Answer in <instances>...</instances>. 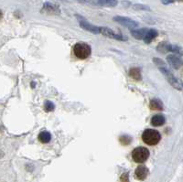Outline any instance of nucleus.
Here are the masks:
<instances>
[{"mask_svg":"<svg viewBox=\"0 0 183 182\" xmlns=\"http://www.w3.org/2000/svg\"><path fill=\"white\" fill-rule=\"evenodd\" d=\"M159 71L162 72L163 74L166 76L168 81L170 83V85L173 88H175L176 90H179V91H183V82L179 78L174 76V74L171 72V71L167 66L159 67Z\"/></svg>","mask_w":183,"mask_h":182,"instance_id":"f257e3e1","label":"nucleus"},{"mask_svg":"<svg viewBox=\"0 0 183 182\" xmlns=\"http://www.w3.org/2000/svg\"><path fill=\"white\" fill-rule=\"evenodd\" d=\"M143 141L149 145H157L161 139V136L159 131L155 129H146L142 134Z\"/></svg>","mask_w":183,"mask_h":182,"instance_id":"f03ea898","label":"nucleus"},{"mask_svg":"<svg viewBox=\"0 0 183 182\" xmlns=\"http://www.w3.org/2000/svg\"><path fill=\"white\" fill-rule=\"evenodd\" d=\"M73 52L77 58L81 60H85L88 57H90L92 53V49L86 43H77L73 47Z\"/></svg>","mask_w":183,"mask_h":182,"instance_id":"7ed1b4c3","label":"nucleus"},{"mask_svg":"<svg viewBox=\"0 0 183 182\" xmlns=\"http://www.w3.org/2000/svg\"><path fill=\"white\" fill-rule=\"evenodd\" d=\"M149 157V151L144 146H138L135 148L132 152V158L137 163H143Z\"/></svg>","mask_w":183,"mask_h":182,"instance_id":"20e7f679","label":"nucleus"},{"mask_svg":"<svg viewBox=\"0 0 183 182\" xmlns=\"http://www.w3.org/2000/svg\"><path fill=\"white\" fill-rule=\"evenodd\" d=\"M100 34H102L103 36L109 38V39H114L116 41H127V38L123 36L122 34L120 33H116L114 30H112L109 28L106 27H100Z\"/></svg>","mask_w":183,"mask_h":182,"instance_id":"39448f33","label":"nucleus"},{"mask_svg":"<svg viewBox=\"0 0 183 182\" xmlns=\"http://www.w3.org/2000/svg\"><path fill=\"white\" fill-rule=\"evenodd\" d=\"M76 17L79 20V24H80L81 28H83L89 32H92L94 34H100V27H96V26H94V25L88 23L83 18H81L80 16H76Z\"/></svg>","mask_w":183,"mask_h":182,"instance_id":"423d86ee","label":"nucleus"},{"mask_svg":"<svg viewBox=\"0 0 183 182\" xmlns=\"http://www.w3.org/2000/svg\"><path fill=\"white\" fill-rule=\"evenodd\" d=\"M168 63L175 70H179L183 66L182 59L177 54H170L167 56Z\"/></svg>","mask_w":183,"mask_h":182,"instance_id":"0eeeda50","label":"nucleus"},{"mask_svg":"<svg viewBox=\"0 0 183 182\" xmlns=\"http://www.w3.org/2000/svg\"><path fill=\"white\" fill-rule=\"evenodd\" d=\"M42 12L50 14V15H61V9L57 5L51 4L50 2H46L43 4Z\"/></svg>","mask_w":183,"mask_h":182,"instance_id":"6e6552de","label":"nucleus"},{"mask_svg":"<svg viewBox=\"0 0 183 182\" xmlns=\"http://www.w3.org/2000/svg\"><path fill=\"white\" fill-rule=\"evenodd\" d=\"M114 20L119 24H121L124 27H127V28H135L138 26V23L137 21L133 20L129 18H126V17H121V16H117V17H115L114 18Z\"/></svg>","mask_w":183,"mask_h":182,"instance_id":"1a4fd4ad","label":"nucleus"},{"mask_svg":"<svg viewBox=\"0 0 183 182\" xmlns=\"http://www.w3.org/2000/svg\"><path fill=\"white\" fill-rule=\"evenodd\" d=\"M148 168L146 167V166H138L136 169V172H135V175H136V178L139 180H144L146 179V177L148 176Z\"/></svg>","mask_w":183,"mask_h":182,"instance_id":"9d476101","label":"nucleus"},{"mask_svg":"<svg viewBox=\"0 0 183 182\" xmlns=\"http://www.w3.org/2000/svg\"><path fill=\"white\" fill-rule=\"evenodd\" d=\"M148 29L144 28H137V29H131V34L134 38L137 40H144L145 36L146 35Z\"/></svg>","mask_w":183,"mask_h":182,"instance_id":"9b49d317","label":"nucleus"},{"mask_svg":"<svg viewBox=\"0 0 183 182\" xmlns=\"http://www.w3.org/2000/svg\"><path fill=\"white\" fill-rule=\"evenodd\" d=\"M166 118L163 115H156L151 119V124L153 126H161L165 124Z\"/></svg>","mask_w":183,"mask_h":182,"instance_id":"f8f14e48","label":"nucleus"},{"mask_svg":"<svg viewBox=\"0 0 183 182\" xmlns=\"http://www.w3.org/2000/svg\"><path fill=\"white\" fill-rule=\"evenodd\" d=\"M171 48H172V45L170 43L164 41V42H161L160 44H159L157 50L158 51L161 53H167V52H171Z\"/></svg>","mask_w":183,"mask_h":182,"instance_id":"ddd939ff","label":"nucleus"},{"mask_svg":"<svg viewBox=\"0 0 183 182\" xmlns=\"http://www.w3.org/2000/svg\"><path fill=\"white\" fill-rule=\"evenodd\" d=\"M158 35H159V32H158L156 29H153V28H152V29H148L145 38H144V41H145L146 44H147V43H150L155 38L158 37Z\"/></svg>","mask_w":183,"mask_h":182,"instance_id":"4468645a","label":"nucleus"},{"mask_svg":"<svg viewBox=\"0 0 183 182\" xmlns=\"http://www.w3.org/2000/svg\"><path fill=\"white\" fill-rule=\"evenodd\" d=\"M150 108L152 110H159V111H162L164 109V104L159 99H152L150 101Z\"/></svg>","mask_w":183,"mask_h":182,"instance_id":"2eb2a0df","label":"nucleus"},{"mask_svg":"<svg viewBox=\"0 0 183 182\" xmlns=\"http://www.w3.org/2000/svg\"><path fill=\"white\" fill-rule=\"evenodd\" d=\"M129 76L135 80H141L142 78V75H141V72H140V69L139 68H132L130 71H129Z\"/></svg>","mask_w":183,"mask_h":182,"instance_id":"dca6fc26","label":"nucleus"},{"mask_svg":"<svg viewBox=\"0 0 183 182\" xmlns=\"http://www.w3.org/2000/svg\"><path fill=\"white\" fill-rule=\"evenodd\" d=\"M39 140L43 144H47L51 140V135L47 131H43L39 135Z\"/></svg>","mask_w":183,"mask_h":182,"instance_id":"f3484780","label":"nucleus"},{"mask_svg":"<svg viewBox=\"0 0 183 182\" xmlns=\"http://www.w3.org/2000/svg\"><path fill=\"white\" fill-rule=\"evenodd\" d=\"M98 3L104 6H115L118 4L117 0H98Z\"/></svg>","mask_w":183,"mask_h":182,"instance_id":"a211bd4d","label":"nucleus"},{"mask_svg":"<svg viewBox=\"0 0 183 182\" xmlns=\"http://www.w3.org/2000/svg\"><path fill=\"white\" fill-rule=\"evenodd\" d=\"M55 109V105L52 102L46 101L44 103V110L46 112H52Z\"/></svg>","mask_w":183,"mask_h":182,"instance_id":"6ab92c4d","label":"nucleus"},{"mask_svg":"<svg viewBox=\"0 0 183 182\" xmlns=\"http://www.w3.org/2000/svg\"><path fill=\"white\" fill-rule=\"evenodd\" d=\"M133 8L136 10H150V7L148 6L143 5V4H136L133 6Z\"/></svg>","mask_w":183,"mask_h":182,"instance_id":"aec40b11","label":"nucleus"},{"mask_svg":"<svg viewBox=\"0 0 183 182\" xmlns=\"http://www.w3.org/2000/svg\"><path fill=\"white\" fill-rule=\"evenodd\" d=\"M120 142L123 145H129L132 142V138L129 136H122L120 137Z\"/></svg>","mask_w":183,"mask_h":182,"instance_id":"412c9836","label":"nucleus"},{"mask_svg":"<svg viewBox=\"0 0 183 182\" xmlns=\"http://www.w3.org/2000/svg\"><path fill=\"white\" fill-rule=\"evenodd\" d=\"M153 61L155 62V64L158 66V67H162V66H166V64H165V62L162 61V60H160V59H159V58H154L153 59Z\"/></svg>","mask_w":183,"mask_h":182,"instance_id":"4be33fe9","label":"nucleus"},{"mask_svg":"<svg viewBox=\"0 0 183 182\" xmlns=\"http://www.w3.org/2000/svg\"><path fill=\"white\" fill-rule=\"evenodd\" d=\"M122 182H129V174L128 173H124L121 178H120Z\"/></svg>","mask_w":183,"mask_h":182,"instance_id":"5701e85b","label":"nucleus"},{"mask_svg":"<svg viewBox=\"0 0 183 182\" xmlns=\"http://www.w3.org/2000/svg\"><path fill=\"white\" fill-rule=\"evenodd\" d=\"M162 3H164V4H169V3H173V0H162Z\"/></svg>","mask_w":183,"mask_h":182,"instance_id":"b1692460","label":"nucleus"},{"mask_svg":"<svg viewBox=\"0 0 183 182\" xmlns=\"http://www.w3.org/2000/svg\"><path fill=\"white\" fill-rule=\"evenodd\" d=\"M123 4H124V6H128L130 3H129L128 1H123Z\"/></svg>","mask_w":183,"mask_h":182,"instance_id":"393cba45","label":"nucleus"},{"mask_svg":"<svg viewBox=\"0 0 183 182\" xmlns=\"http://www.w3.org/2000/svg\"><path fill=\"white\" fill-rule=\"evenodd\" d=\"M2 17H3V13H2V11H1V9H0V20L2 19Z\"/></svg>","mask_w":183,"mask_h":182,"instance_id":"a878e982","label":"nucleus"}]
</instances>
